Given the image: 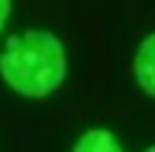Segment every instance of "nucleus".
Listing matches in <instances>:
<instances>
[{"instance_id":"obj_2","label":"nucleus","mask_w":155,"mask_h":152,"mask_svg":"<svg viewBox=\"0 0 155 152\" xmlns=\"http://www.w3.org/2000/svg\"><path fill=\"white\" fill-rule=\"evenodd\" d=\"M135 78H138L141 89L155 98V32L150 37H144L141 46H138V55H135Z\"/></svg>"},{"instance_id":"obj_5","label":"nucleus","mask_w":155,"mask_h":152,"mask_svg":"<svg viewBox=\"0 0 155 152\" xmlns=\"http://www.w3.org/2000/svg\"><path fill=\"white\" fill-rule=\"evenodd\" d=\"M144 152H155V147H150V149H144Z\"/></svg>"},{"instance_id":"obj_3","label":"nucleus","mask_w":155,"mask_h":152,"mask_svg":"<svg viewBox=\"0 0 155 152\" xmlns=\"http://www.w3.org/2000/svg\"><path fill=\"white\" fill-rule=\"evenodd\" d=\"M72 152H124V147L118 144L115 132L109 129H86L78 138Z\"/></svg>"},{"instance_id":"obj_4","label":"nucleus","mask_w":155,"mask_h":152,"mask_svg":"<svg viewBox=\"0 0 155 152\" xmlns=\"http://www.w3.org/2000/svg\"><path fill=\"white\" fill-rule=\"evenodd\" d=\"M9 9H12V0H0V32L6 26V17H9Z\"/></svg>"},{"instance_id":"obj_1","label":"nucleus","mask_w":155,"mask_h":152,"mask_svg":"<svg viewBox=\"0 0 155 152\" xmlns=\"http://www.w3.org/2000/svg\"><path fill=\"white\" fill-rule=\"evenodd\" d=\"M0 75L23 98H46L66 80V49L46 29L9 37L0 52Z\"/></svg>"}]
</instances>
